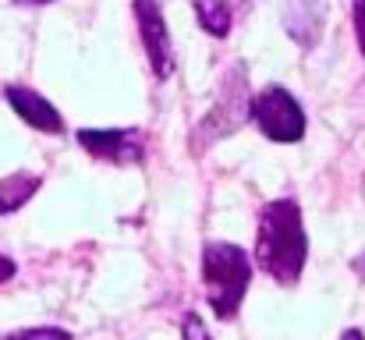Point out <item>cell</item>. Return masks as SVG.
Masks as SVG:
<instances>
[{"label":"cell","instance_id":"1","mask_svg":"<svg viewBox=\"0 0 365 340\" xmlns=\"http://www.w3.org/2000/svg\"><path fill=\"white\" fill-rule=\"evenodd\" d=\"M252 259L273 284L280 287L298 284L309 259V234L302 224V206L294 199H273L259 210Z\"/></svg>","mask_w":365,"mask_h":340},{"label":"cell","instance_id":"2","mask_svg":"<svg viewBox=\"0 0 365 340\" xmlns=\"http://www.w3.org/2000/svg\"><path fill=\"white\" fill-rule=\"evenodd\" d=\"M248 284H252V255L242 244L210 241L202 248V291L210 312L220 323H231L242 312Z\"/></svg>","mask_w":365,"mask_h":340},{"label":"cell","instance_id":"3","mask_svg":"<svg viewBox=\"0 0 365 340\" xmlns=\"http://www.w3.org/2000/svg\"><path fill=\"white\" fill-rule=\"evenodd\" d=\"M248 110H252L248 68L238 61V64H231V68L224 71V82H220V93H217L213 107H210V113H202V120H199L195 131H192L195 149H199V145H213V142L235 135L238 128H245V124L252 120Z\"/></svg>","mask_w":365,"mask_h":340},{"label":"cell","instance_id":"4","mask_svg":"<svg viewBox=\"0 0 365 340\" xmlns=\"http://www.w3.org/2000/svg\"><path fill=\"white\" fill-rule=\"evenodd\" d=\"M252 124L277 145H294L305 138V110L284 86H266L252 96Z\"/></svg>","mask_w":365,"mask_h":340},{"label":"cell","instance_id":"5","mask_svg":"<svg viewBox=\"0 0 365 340\" xmlns=\"http://www.w3.org/2000/svg\"><path fill=\"white\" fill-rule=\"evenodd\" d=\"M78 145L114 167H138L145 160V131L138 128H82Z\"/></svg>","mask_w":365,"mask_h":340},{"label":"cell","instance_id":"6","mask_svg":"<svg viewBox=\"0 0 365 340\" xmlns=\"http://www.w3.org/2000/svg\"><path fill=\"white\" fill-rule=\"evenodd\" d=\"M131 7H135V21H138V36H142L149 68L160 82H167L174 75V43L167 32L163 7H160V0H131Z\"/></svg>","mask_w":365,"mask_h":340},{"label":"cell","instance_id":"7","mask_svg":"<svg viewBox=\"0 0 365 340\" xmlns=\"http://www.w3.org/2000/svg\"><path fill=\"white\" fill-rule=\"evenodd\" d=\"M4 100L11 103V110L18 113L32 131H43V135H61L64 131L61 110L46 96H39L36 89H29V86H4Z\"/></svg>","mask_w":365,"mask_h":340},{"label":"cell","instance_id":"8","mask_svg":"<svg viewBox=\"0 0 365 340\" xmlns=\"http://www.w3.org/2000/svg\"><path fill=\"white\" fill-rule=\"evenodd\" d=\"M323 21H327V4L323 0H287V7H284V29L305 50H312L319 43Z\"/></svg>","mask_w":365,"mask_h":340},{"label":"cell","instance_id":"9","mask_svg":"<svg viewBox=\"0 0 365 340\" xmlns=\"http://www.w3.org/2000/svg\"><path fill=\"white\" fill-rule=\"evenodd\" d=\"M39 185H43V177L32 174V170H14V174L0 177V217L18 213L39 192Z\"/></svg>","mask_w":365,"mask_h":340},{"label":"cell","instance_id":"10","mask_svg":"<svg viewBox=\"0 0 365 340\" xmlns=\"http://www.w3.org/2000/svg\"><path fill=\"white\" fill-rule=\"evenodd\" d=\"M195 7V21L206 36L213 39H227L231 25H235V0H192Z\"/></svg>","mask_w":365,"mask_h":340},{"label":"cell","instance_id":"11","mask_svg":"<svg viewBox=\"0 0 365 340\" xmlns=\"http://www.w3.org/2000/svg\"><path fill=\"white\" fill-rule=\"evenodd\" d=\"M0 340H75V337L68 330H61V326H29V330H14V334H7Z\"/></svg>","mask_w":365,"mask_h":340},{"label":"cell","instance_id":"12","mask_svg":"<svg viewBox=\"0 0 365 340\" xmlns=\"http://www.w3.org/2000/svg\"><path fill=\"white\" fill-rule=\"evenodd\" d=\"M181 340H213V337H210V326L195 312H188L185 323H181Z\"/></svg>","mask_w":365,"mask_h":340},{"label":"cell","instance_id":"13","mask_svg":"<svg viewBox=\"0 0 365 340\" xmlns=\"http://www.w3.org/2000/svg\"><path fill=\"white\" fill-rule=\"evenodd\" d=\"M351 21H355V39H359V50L365 53V0L351 4Z\"/></svg>","mask_w":365,"mask_h":340},{"label":"cell","instance_id":"14","mask_svg":"<svg viewBox=\"0 0 365 340\" xmlns=\"http://www.w3.org/2000/svg\"><path fill=\"white\" fill-rule=\"evenodd\" d=\"M14 269H18V266H14V259H11V255H0V287L14 277Z\"/></svg>","mask_w":365,"mask_h":340},{"label":"cell","instance_id":"15","mask_svg":"<svg viewBox=\"0 0 365 340\" xmlns=\"http://www.w3.org/2000/svg\"><path fill=\"white\" fill-rule=\"evenodd\" d=\"M18 7H43V4H53V0H14Z\"/></svg>","mask_w":365,"mask_h":340},{"label":"cell","instance_id":"16","mask_svg":"<svg viewBox=\"0 0 365 340\" xmlns=\"http://www.w3.org/2000/svg\"><path fill=\"white\" fill-rule=\"evenodd\" d=\"M341 340H365V337H362V330H348Z\"/></svg>","mask_w":365,"mask_h":340},{"label":"cell","instance_id":"17","mask_svg":"<svg viewBox=\"0 0 365 340\" xmlns=\"http://www.w3.org/2000/svg\"><path fill=\"white\" fill-rule=\"evenodd\" d=\"M362 192H365V181H362Z\"/></svg>","mask_w":365,"mask_h":340}]
</instances>
